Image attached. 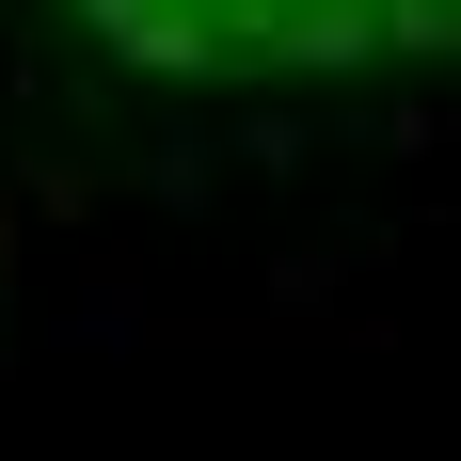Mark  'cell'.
Segmentation results:
<instances>
[{"label":"cell","instance_id":"obj_1","mask_svg":"<svg viewBox=\"0 0 461 461\" xmlns=\"http://www.w3.org/2000/svg\"><path fill=\"white\" fill-rule=\"evenodd\" d=\"M128 64H414V48H461V0H80Z\"/></svg>","mask_w":461,"mask_h":461}]
</instances>
